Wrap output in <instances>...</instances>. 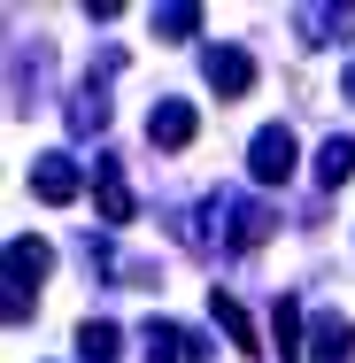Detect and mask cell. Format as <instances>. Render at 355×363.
<instances>
[{"instance_id":"1","label":"cell","mask_w":355,"mask_h":363,"mask_svg":"<svg viewBox=\"0 0 355 363\" xmlns=\"http://www.w3.org/2000/svg\"><path fill=\"white\" fill-rule=\"evenodd\" d=\"M0 263H8V325H23V317H31V294H39V279L55 271V247H47V240H31V232H16Z\"/></svg>"},{"instance_id":"2","label":"cell","mask_w":355,"mask_h":363,"mask_svg":"<svg viewBox=\"0 0 355 363\" xmlns=\"http://www.w3.org/2000/svg\"><path fill=\"white\" fill-rule=\"evenodd\" d=\"M293 162H301V147L286 124H263L255 140H247V170H255V186H286L293 178Z\"/></svg>"},{"instance_id":"3","label":"cell","mask_w":355,"mask_h":363,"mask_svg":"<svg viewBox=\"0 0 355 363\" xmlns=\"http://www.w3.org/2000/svg\"><path fill=\"white\" fill-rule=\"evenodd\" d=\"M147 363H209V340L170 317H147Z\"/></svg>"},{"instance_id":"4","label":"cell","mask_w":355,"mask_h":363,"mask_svg":"<svg viewBox=\"0 0 355 363\" xmlns=\"http://www.w3.org/2000/svg\"><path fill=\"white\" fill-rule=\"evenodd\" d=\"M201 70H209V85L224 93V101H240V93L255 85V55H247V47H209Z\"/></svg>"},{"instance_id":"5","label":"cell","mask_w":355,"mask_h":363,"mask_svg":"<svg viewBox=\"0 0 355 363\" xmlns=\"http://www.w3.org/2000/svg\"><path fill=\"white\" fill-rule=\"evenodd\" d=\"M193 132H201V116H193L186 101H154V116H147V140L162 147V155H178V147H193Z\"/></svg>"},{"instance_id":"6","label":"cell","mask_w":355,"mask_h":363,"mask_svg":"<svg viewBox=\"0 0 355 363\" xmlns=\"http://www.w3.org/2000/svg\"><path fill=\"white\" fill-rule=\"evenodd\" d=\"M31 194H39L47 209H70L77 201V162L70 155H39V162H31Z\"/></svg>"},{"instance_id":"7","label":"cell","mask_w":355,"mask_h":363,"mask_svg":"<svg viewBox=\"0 0 355 363\" xmlns=\"http://www.w3.org/2000/svg\"><path fill=\"white\" fill-rule=\"evenodd\" d=\"M271 348H278V363H309V325H301L293 294H278V309H271Z\"/></svg>"},{"instance_id":"8","label":"cell","mask_w":355,"mask_h":363,"mask_svg":"<svg viewBox=\"0 0 355 363\" xmlns=\"http://www.w3.org/2000/svg\"><path fill=\"white\" fill-rule=\"evenodd\" d=\"M309 363H355V325L348 317H317L309 325Z\"/></svg>"},{"instance_id":"9","label":"cell","mask_w":355,"mask_h":363,"mask_svg":"<svg viewBox=\"0 0 355 363\" xmlns=\"http://www.w3.org/2000/svg\"><path fill=\"white\" fill-rule=\"evenodd\" d=\"M209 309H216V325H224V340H232L240 356H263V340H255V325H247V309H240L232 294H209Z\"/></svg>"},{"instance_id":"10","label":"cell","mask_w":355,"mask_h":363,"mask_svg":"<svg viewBox=\"0 0 355 363\" xmlns=\"http://www.w3.org/2000/svg\"><path fill=\"white\" fill-rule=\"evenodd\" d=\"M116 348H124V333L108 317H85L77 325V363H116Z\"/></svg>"},{"instance_id":"11","label":"cell","mask_w":355,"mask_h":363,"mask_svg":"<svg viewBox=\"0 0 355 363\" xmlns=\"http://www.w3.org/2000/svg\"><path fill=\"white\" fill-rule=\"evenodd\" d=\"M348 178H355V140H325V147H317V186L340 194Z\"/></svg>"},{"instance_id":"12","label":"cell","mask_w":355,"mask_h":363,"mask_svg":"<svg viewBox=\"0 0 355 363\" xmlns=\"http://www.w3.org/2000/svg\"><path fill=\"white\" fill-rule=\"evenodd\" d=\"M193 31H201V8H193V0L154 8V39H170V47H178V39H193Z\"/></svg>"},{"instance_id":"13","label":"cell","mask_w":355,"mask_h":363,"mask_svg":"<svg viewBox=\"0 0 355 363\" xmlns=\"http://www.w3.org/2000/svg\"><path fill=\"white\" fill-rule=\"evenodd\" d=\"M93 201H101V217H108V224H132V209H140V201H132V186H124L116 170H101V186H93Z\"/></svg>"},{"instance_id":"14","label":"cell","mask_w":355,"mask_h":363,"mask_svg":"<svg viewBox=\"0 0 355 363\" xmlns=\"http://www.w3.org/2000/svg\"><path fill=\"white\" fill-rule=\"evenodd\" d=\"M263 232H271L263 209H232V247H263Z\"/></svg>"},{"instance_id":"15","label":"cell","mask_w":355,"mask_h":363,"mask_svg":"<svg viewBox=\"0 0 355 363\" xmlns=\"http://www.w3.org/2000/svg\"><path fill=\"white\" fill-rule=\"evenodd\" d=\"M355 23V8H309V16H301V31H309V39H325V31H348Z\"/></svg>"},{"instance_id":"16","label":"cell","mask_w":355,"mask_h":363,"mask_svg":"<svg viewBox=\"0 0 355 363\" xmlns=\"http://www.w3.org/2000/svg\"><path fill=\"white\" fill-rule=\"evenodd\" d=\"M77 132H101V124H108V108H101V93H85V101H77V116H70Z\"/></svg>"},{"instance_id":"17","label":"cell","mask_w":355,"mask_h":363,"mask_svg":"<svg viewBox=\"0 0 355 363\" xmlns=\"http://www.w3.org/2000/svg\"><path fill=\"white\" fill-rule=\"evenodd\" d=\"M340 93H348V101H355V62H348V70H340Z\"/></svg>"}]
</instances>
